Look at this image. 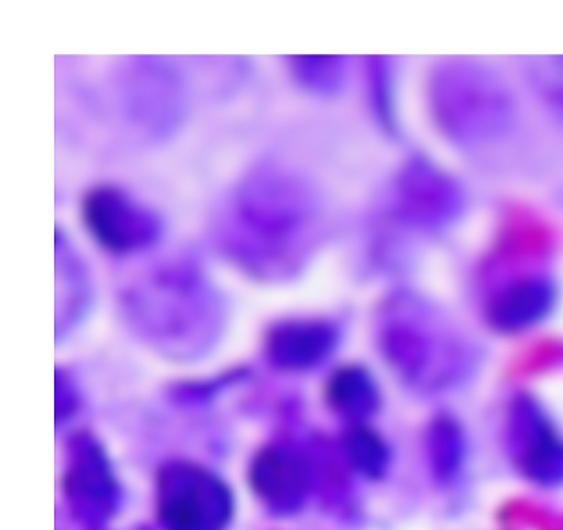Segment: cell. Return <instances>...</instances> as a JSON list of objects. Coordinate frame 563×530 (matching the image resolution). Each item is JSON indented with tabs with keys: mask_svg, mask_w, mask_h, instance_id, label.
Masks as SVG:
<instances>
[{
	"mask_svg": "<svg viewBox=\"0 0 563 530\" xmlns=\"http://www.w3.org/2000/svg\"><path fill=\"white\" fill-rule=\"evenodd\" d=\"M427 112L434 131L465 155L486 156L515 126V99L504 77L477 59H445L430 70Z\"/></svg>",
	"mask_w": 563,
	"mask_h": 530,
	"instance_id": "1",
	"label": "cell"
},
{
	"mask_svg": "<svg viewBox=\"0 0 563 530\" xmlns=\"http://www.w3.org/2000/svg\"><path fill=\"white\" fill-rule=\"evenodd\" d=\"M247 230L242 251L265 276L298 272L311 257L323 223V209L312 185L291 174H266L252 185L241 209Z\"/></svg>",
	"mask_w": 563,
	"mask_h": 530,
	"instance_id": "2",
	"label": "cell"
},
{
	"mask_svg": "<svg viewBox=\"0 0 563 530\" xmlns=\"http://www.w3.org/2000/svg\"><path fill=\"white\" fill-rule=\"evenodd\" d=\"M390 217L402 230L438 234L462 219L466 195L454 176L429 158H412L390 188Z\"/></svg>",
	"mask_w": 563,
	"mask_h": 530,
	"instance_id": "3",
	"label": "cell"
},
{
	"mask_svg": "<svg viewBox=\"0 0 563 530\" xmlns=\"http://www.w3.org/2000/svg\"><path fill=\"white\" fill-rule=\"evenodd\" d=\"M84 217L92 238L115 254L142 251L155 243L162 231L155 213L112 187L89 194Z\"/></svg>",
	"mask_w": 563,
	"mask_h": 530,
	"instance_id": "4",
	"label": "cell"
},
{
	"mask_svg": "<svg viewBox=\"0 0 563 530\" xmlns=\"http://www.w3.org/2000/svg\"><path fill=\"white\" fill-rule=\"evenodd\" d=\"M552 303V288L547 280H506L486 298V318L500 332H519L540 322Z\"/></svg>",
	"mask_w": 563,
	"mask_h": 530,
	"instance_id": "5",
	"label": "cell"
},
{
	"mask_svg": "<svg viewBox=\"0 0 563 530\" xmlns=\"http://www.w3.org/2000/svg\"><path fill=\"white\" fill-rule=\"evenodd\" d=\"M336 333L323 322H290L273 336V351L279 362L290 366L316 364L333 347Z\"/></svg>",
	"mask_w": 563,
	"mask_h": 530,
	"instance_id": "6",
	"label": "cell"
},
{
	"mask_svg": "<svg viewBox=\"0 0 563 530\" xmlns=\"http://www.w3.org/2000/svg\"><path fill=\"white\" fill-rule=\"evenodd\" d=\"M527 421L532 429L527 432L526 465L527 473L538 482L555 483L563 478V441L552 432L551 427L532 412Z\"/></svg>",
	"mask_w": 563,
	"mask_h": 530,
	"instance_id": "7",
	"label": "cell"
},
{
	"mask_svg": "<svg viewBox=\"0 0 563 530\" xmlns=\"http://www.w3.org/2000/svg\"><path fill=\"white\" fill-rule=\"evenodd\" d=\"M336 395L344 407L360 415L373 411L376 405V389L373 380L362 372L342 373L336 380Z\"/></svg>",
	"mask_w": 563,
	"mask_h": 530,
	"instance_id": "8",
	"label": "cell"
},
{
	"mask_svg": "<svg viewBox=\"0 0 563 530\" xmlns=\"http://www.w3.org/2000/svg\"><path fill=\"white\" fill-rule=\"evenodd\" d=\"M355 465L369 476H380L388 467L390 454L386 443L371 432L355 433L351 444Z\"/></svg>",
	"mask_w": 563,
	"mask_h": 530,
	"instance_id": "9",
	"label": "cell"
},
{
	"mask_svg": "<svg viewBox=\"0 0 563 530\" xmlns=\"http://www.w3.org/2000/svg\"><path fill=\"white\" fill-rule=\"evenodd\" d=\"M342 64L344 62L336 58H302L298 59L297 69L301 80L313 90L336 91L344 77Z\"/></svg>",
	"mask_w": 563,
	"mask_h": 530,
	"instance_id": "10",
	"label": "cell"
}]
</instances>
